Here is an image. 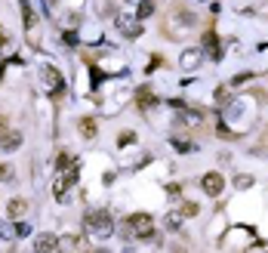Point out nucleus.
Masks as SVG:
<instances>
[{"label": "nucleus", "instance_id": "obj_1", "mask_svg": "<svg viewBox=\"0 0 268 253\" xmlns=\"http://www.w3.org/2000/svg\"><path fill=\"white\" fill-rule=\"evenodd\" d=\"M84 229H87V235L90 238H108L111 232H114V226H111V216L105 213V210H87V216H84Z\"/></svg>", "mask_w": 268, "mask_h": 253}, {"label": "nucleus", "instance_id": "obj_2", "mask_svg": "<svg viewBox=\"0 0 268 253\" xmlns=\"http://www.w3.org/2000/svg\"><path fill=\"white\" fill-rule=\"evenodd\" d=\"M124 232H127L130 238L148 241L151 235H155V220H151V213H133L130 220H127V226H124Z\"/></svg>", "mask_w": 268, "mask_h": 253}, {"label": "nucleus", "instance_id": "obj_3", "mask_svg": "<svg viewBox=\"0 0 268 253\" xmlns=\"http://www.w3.org/2000/svg\"><path fill=\"white\" fill-rule=\"evenodd\" d=\"M78 170H81V164H78V161H71V164H68V170H62V176L53 183V195H56V198H65V192L71 189V183H78Z\"/></svg>", "mask_w": 268, "mask_h": 253}, {"label": "nucleus", "instance_id": "obj_4", "mask_svg": "<svg viewBox=\"0 0 268 253\" xmlns=\"http://www.w3.org/2000/svg\"><path fill=\"white\" fill-rule=\"evenodd\" d=\"M222 186H225V179H222V173H207L204 179H201V189L207 192V195H222Z\"/></svg>", "mask_w": 268, "mask_h": 253}, {"label": "nucleus", "instance_id": "obj_5", "mask_svg": "<svg viewBox=\"0 0 268 253\" xmlns=\"http://www.w3.org/2000/svg\"><path fill=\"white\" fill-rule=\"evenodd\" d=\"M118 28L127 34V38H139L142 34V25H139L136 16H118Z\"/></svg>", "mask_w": 268, "mask_h": 253}, {"label": "nucleus", "instance_id": "obj_6", "mask_svg": "<svg viewBox=\"0 0 268 253\" xmlns=\"http://www.w3.org/2000/svg\"><path fill=\"white\" fill-rule=\"evenodd\" d=\"M22 146V133L19 130H7L4 136H0V149H4V152H16Z\"/></svg>", "mask_w": 268, "mask_h": 253}, {"label": "nucleus", "instance_id": "obj_7", "mask_svg": "<svg viewBox=\"0 0 268 253\" xmlns=\"http://www.w3.org/2000/svg\"><path fill=\"white\" fill-rule=\"evenodd\" d=\"M56 241H59L56 235L44 232V235H37V238H34V250H37V253H50V250H56Z\"/></svg>", "mask_w": 268, "mask_h": 253}, {"label": "nucleus", "instance_id": "obj_8", "mask_svg": "<svg viewBox=\"0 0 268 253\" xmlns=\"http://www.w3.org/2000/svg\"><path fill=\"white\" fill-rule=\"evenodd\" d=\"M44 84L50 93H62V78H59L56 68H44Z\"/></svg>", "mask_w": 268, "mask_h": 253}, {"label": "nucleus", "instance_id": "obj_9", "mask_svg": "<svg viewBox=\"0 0 268 253\" xmlns=\"http://www.w3.org/2000/svg\"><path fill=\"white\" fill-rule=\"evenodd\" d=\"M7 213H10V220H22V216L28 213V201L25 198H13L7 204Z\"/></svg>", "mask_w": 268, "mask_h": 253}, {"label": "nucleus", "instance_id": "obj_10", "mask_svg": "<svg viewBox=\"0 0 268 253\" xmlns=\"http://www.w3.org/2000/svg\"><path fill=\"white\" fill-rule=\"evenodd\" d=\"M78 247H84V238H74V235H62V238L56 241V250H62V253H71V250H78Z\"/></svg>", "mask_w": 268, "mask_h": 253}, {"label": "nucleus", "instance_id": "obj_11", "mask_svg": "<svg viewBox=\"0 0 268 253\" xmlns=\"http://www.w3.org/2000/svg\"><path fill=\"white\" fill-rule=\"evenodd\" d=\"M201 121H204V115L195 112V108H185V112L179 115V124H182V127H198Z\"/></svg>", "mask_w": 268, "mask_h": 253}, {"label": "nucleus", "instance_id": "obj_12", "mask_svg": "<svg viewBox=\"0 0 268 253\" xmlns=\"http://www.w3.org/2000/svg\"><path fill=\"white\" fill-rule=\"evenodd\" d=\"M179 62H182V68H185V71H191V68H195V65L201 62V53H198V50H185Z\"/></svg>", "mask_w": 268, "mask_h": 253}, {"label": "nucleus", "instance_id": "obj_13", "mask_svg": "<svg viewBox=\"0 0 268 253\" xmlns=\"http://www.w3.org/2000/svg\"><path fill=\"white\" fill-rule=\"evenodd\" d=\"M96 130H99V127H96V118H81V136H84V139H93Z\"/></svg>", "mask_w": 268, "mask_h": 253}, {"label": "nucleus", "instance_id": "obj_14", "mask_svg": "<svg viewBox=\"0 0 268 253\" xmlns=\"http://www.w3.org/2000/svg\"><path fill=\"white\" fill-rule=\"evenodd\" d=\"M204 47L210 50V56H213V59H219V56H222V53H219V41H216V34H213V31H207V34H204Z\"/></svg>", "mask_w": 268, "mask_h": 253}, {"label": "nucleus", "instance_id": "obj_15", "mask_svg": "<svg viewBox=\"0 0 268 253\" xmlns=\"http://www.w3.org/2000/svg\"><path fill=\"white\" fill-rule=\"evenodd\" d=\"M136 102H139V108H151V105H155V96H151L148 87H142V90L136 93Z\"/></svg>", "mask_w": 268, "mask_h": 253}, {"label": "nucleus", "instance_id": "obj_16", "mask_svg": "<svg viewBox=\"0 0 268 253\" xmlns=\"http://www.w3.org/2000/svg\"><path fill=\"white\" fill-rule=\"evenodd\" d=\"M151 13H155V0H139V16L136 19H148Z\"/></svg>", "mask_w": 268, "mask_h": 253}, {"label": "nucleus", "instance_id": "obj_17", "mask_svg": "<svg viewBox=\"0 0 268 253\" xmlns=\"http://www.w3.org/2000/svg\"><path fill=\"white\" fill-rule=\"evenodd\" d=\"M173 149H176L179 155H188V152H195V146H191L188 139H173Z\"/></svg>", "mask_w": 268, "mask_h": 253}, {"label": "nucleus", "instance_id": "obj_18", "mask_svg": "<svg viewBox=\"0 0 268 253\" xmlns=\"http://www.w3.org/2000/svg\"><path fill=\"white\" fill-rule=\"evenodd\" d=\"M179 226H182V213H170V216H167V229L176 232Z\"/></svg>", "mask_w": 268, "mask_h": 253}, {"label": "nucleus", "instance_id": "obj_19", "mask_svg": "<svg viewBox=\"0 0 268 253\" xmlns=\"http://www.w3.org/2000/svg\"><path fill=\"white\" fill-rule=\"evenodd\" d=\"M13 179H16L13 176V167L10 164H0V183H13Z\"/></svg>", "mask_w": 268, "mask_h": 253}, {"label": "nucleus", "instance_id": "obj_20", "mask_svg": "<svg viewBox=\"0 0 268 253\" xmlns=\"http://www.w3.org/2000/svg\"><path fill=\"white\" fill-rule=\"evenodd\" d=\"M133 142H136V133H121L118 136V146L124 149V146H133Z\"/></svg>", "mask_w": 268, "mask_h": 253}, {"label": "nucleus", "instance_id": "obj_21", "mask_svg": "<svg viewBox=\"0 0 268 253\" xmlns=\"http://www.w3.org/2000/svg\"><path fill=\"white\" fill-rule=\"evenodd\" d=\"M182 216H198V204H182Z\"/></svg>", "mask_w": 268, "mask_h": 253}, {"label": "nucleus", "instance_id": "obj_22", "mask_svg": "<svg viewBox=\"0 0 268 253\" xmlns=\"http://www.w3.org/2000/svg\"><path fill=\"white\" fill-rule=\"evenodd\" d=\"M253 186V176H238V189H250Z\"/></svg>", "mask_w": 268, "mask_h": 253}, {"label": "nucleus", "instance_id": "obj_23", "mask_svg": "<svg viewBox=\"0 0 268 253\" xmlns=\"http://www.w3.org/2000/svg\"><path fill=\"white\" fill-rule=\"evenodd\" d=\"M216 102H219V105L228 102V93H225V90H216Z\"/></svg>", "mask_w": 268, "mask_h": 253}, {"label": "nucleus", "instance_id": "obj_24", "mask_svg": "<svg viewBox=\"0 0 268 253\" xmlns=\"http://www.w3.org/2000/svg\"><path fill=\"white\" fill-rule=\"evenodd\" d=\"M0 238H13V229L10 226H0Z\"/></svg>", "mask_w": 268, "mask_h": 253}, {"label": "nucleus", "instance_id": "obj_25", "mask_svg": "<svg viewBox=\"0 0 268 253\" xmlns=\"http://www.w3.org/2000/svg\"><path fill=\"white\" fill-rule=\"evenodd\" d=\"M250 78H253L250 71H244V75H238V78H235V84H244V81H250Z\"/></svg>", "mask_w": 268, "mask_h": 253}, {"label": "nucleus", "instance_id": "obj_26", "mask_svg": "<svg viewBox=\"0 0 268 253\" xmlns=\"http://www.w3.org/2000/svg\"><path fill=\"white\" fill-rule=\"evenodd\" d=\"M16 232H19V235H28V232H31V226H28V223H19V229H16Z\"/></svg>", "mask_w": 268, "mask_h": 253}, {"label": "nucleus", "instance_id": "obj_27", "mask_svg": "<svg viewBox=\"0 0 268 253\" xmlns=\"http://www.w3.org/2000/svg\"><path fill=\"white\" fill-rule=\"evenodd\" d=\"M4 133H7V121H4V118H0V136H4Z\"/></svg>", "mask_w": 268, "mask_h": 253}, {"label": "nucleus", "instance_id": "obj_28", "mask_svg": "<svg viewBox=\"0 0 268 253\" xmlns=\"http://www.w3.org/2000/svg\"><path fill=\"white\" fill-rule=\"evenodd\" d=\"M96 253H111V250H105V247H102V250H96Z\"/></svg>", "mask_w": 268, "mask_h": 253}, {"label": "nucleus", "instance_id": "obj_29", "mask_svg": "<svg viewBox=\"0 0 268 253\" xmlns=\"http://www.w3.org/2000/svg\"><path fill=\"white\" fill-rule=\"evenodd\" d=\"M50 4H56V0H47V7H50Z\"/></svg>", "mask_w": 268, "mask_h": 253}]
</instances>
